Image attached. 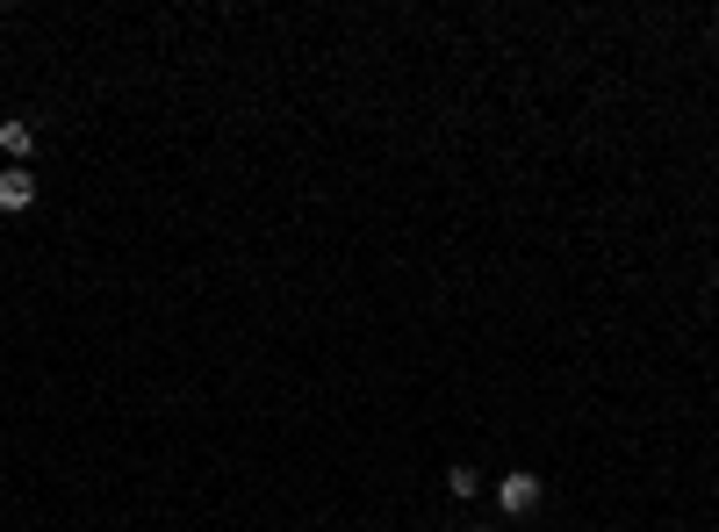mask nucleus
I'll return each instance as SVG.
<instances>
[{"mask_svg":"<svg viewBox=\"0 0 719 532\" xmlns=\"http://www.w3.org/2000/svg\"><path fill=\"white\" fill-rule=\"evenodd\" d=\"M468 532H482V525H468Z\"/></svg>","mask_w":719,"mask_h":532,"instance_id":"20e7f679","label":"nucleus"},{"mask_svg":"<svg viewBox=\"0 0 719 532\" xmlns=\"http://www.w3.org/2000/svg\"><path fill=\"white\" fill-rule=\"evenodd\" d=\"M497 504H504V511H532V504H540V475H526V468H518V475H504L497 482Z\"/></svg>","mask_w":719,"mask_h":532,"instance_id":"f03ea898","label":"nucleus"},{"mask_svg":"<svg viewBox=\"0 0 719 532\" xmlns=\"http://www.w3.org/2000/svg\"><path fill=\"white\" fill-rule=\"evenodd\" d=\"M30 202H36V173L8 166V173H0V216H22Z\"/></svg>","mask_w":719,"mask_h":532,"instance_id":"f257e3e1","label":"nucleus"},{"mask_svg":"<svg viewBox=\"0 0 719 532\" xmlns=\"http://www.w3.org/2000/svg\"><path fill=\"white\" fill-rule=\"evenodd\" d=\"M0 152H8V158H15V166H22V158L36 152V130H30V122H22V116H8V122H0Z\"/></svg>","mask_w":719,"mask_h":532,"instance_id":"7ed1b4c3","label":"nucleus"}]
</instances>
